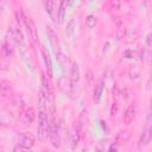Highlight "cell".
<instances>
[{"label":"cell","instance_id":"1","mask_svg":"<svg viewBox=\"0 0 152 152\" xmlns=\"http://www.w3.org/2000/svg\"><path fill=\"white\" fill-rule=\"evenodd\" d=\"M48 131H49V124H48V115H46V106L45 104H39V112H38V139L39 140H45L48 137Z\"/></svg>","mask_w":152,"mask_h":152},{"label":"cell","instance_id":"2","mask_svg":"<svg viewBox=\"0 0 152 152\" xmlns=\"http://www.w3.org/2000/svg\"><path fill=\"white\" fill-rule=\"evenodd\" d=\"M151 133H152V128H151V115L148 114L147 115V119H146V124L142 128V133H141V137H140V140H139V146H145L150 142L151 140Z\"/></svg>","mask_w":152,"mask_h":152},{"label":"cell","instance_id":"3","mask_svg":"<svg viewBox=\"0 0 152 152\" xmlns=\"http://www.w3.org/2000/svg\"><path fill=\"white\" fill-rule=\"evenodd\" d=\"M21 19H23V25L26 27V31H27V33H28V37L36 43V42H37V32H36L33 21L31 20L30 17L25 15L24 12H21Z\"/></svg>","mask_w":152,"mask_h":152},{"label":"cell","instance_id":"4","mask_svg":"<svg viewBox=\"0 0 152 152\" xmlns=\"http://www.w3.org/2000/svg\"><path fill=\"white\" fill-rule=\"evenodd\" d=\"M48 134L51 139V142L55 147H58L59 146V137H58V127H57V124H56V120L55 118H52L51 120V124H49V131H48Z\"/></svg>","mask_w":152,"mask_h":152},{"label":"cell","instance_id":"5","mask_svg":"<svg viewBox=\"0 0 152 152\" xmlns=\"http://www.w3.org/2000/svg\"><path fill=\"white\" fill-rule=\"evenodd\" d=\"M34 142H36V137L31 132H24L19 137V144L18 145L27 147V148H31L34 145Z\"/></svg>","mask_w":152,"mask_h":152},{"label":"cell","instance_id":"6","mask_svg":"<svg viewBox=\"0 0 152 152\" xmlns=\"http://www.w3.org/2000/svg\"><path fill=\"white\" fill-rule=\"evenodd\" d=\"M14 122V115L7 109H0V125L10 126Z\"/></svg>","mask_w":152,"mask_h":152},{"label":"cell","instance_id":"7","mask_svg":"<svg viewBox=\"0 0 152 152\" xmlns=\"http://www.w3.org/2000/svg\"><path fill=\"white\" fill-rule=\"evenodd\" d=\"M80 80V68L77 63H72L71 66V76H70V87L71 89H74L76 87V84L78 83Z\"/></svg>","mask_w":152,"mask_h":152},{"label":"cell","instance_id":"8","mask_svg":"<svg viewBox=\"0 0 152 152\" xmlns=\"http://www.w3.org/2000/svg\"><path fill=\"white\" fill-rule=\"evenodd\" d=\"M135 113H137L135 104H131V106L126 109V112H125V114H124V121H125L126 125H129V124L134 120V118H135Z\"/></svg>","mask_w":152,"mask_h":152},{"label":"cell","instance_id":"9","mask_svg":"<svg viewBox=\"0 0 152 152\" xmlns=\"http://www.w3.org/2000/svg\"><path fill=\"white\" fill-rule=\"evenodd\" d=\"M58 6H59V4H57L56 1H48L46 4H45V8H46V12L50 14V17L52 18V19H55V13L56 12H58Z\"/></svg>","mask_w":152,"mask_h":152},{"label":"cell","instance_id":"10","mask_svg":"<svg viewBox=\"0 0 152 152\" xmlns=\"http://www.w3.org/2000/svg\"><path fill=\"white\" fill-rule=\"evenodd\" d=\"M42 53L44 57V62H45V66H46V72L49 77H52V64H51V58L50 55L45 51V49H42Z\"/></svg>","mask_w":152,"mask_h":152},{"label":"cell","instance_id":"11","mask_svg":"<svg viewBox=\"0 0 152 152\" xmlns=\"http://www.w3.org/2000/svg\"><path fill=\"white\" fill-rule=\"evenodd\" d=\"M36 119V110L33 107H27L24 114V121L26 124H32Z\"/></svg>","mask_w":152,"mask_h":152},{"label":"cell","instance_id":"12","mask_svg":"<svg viewBox=\"0 0 152 152\" xmlns=\"http://www.w3.org/2000/svg\"><path fill=\"white\" fill-rule=\"evenodd\" d=\"M103 88H104V83L103 82H100L94 91V102L95 103H100L101 101V96H102V93H103Z\"/></svg>","mask_w":152,"mask_h":152},{"label":"cell","instance_id":"13","mask_svg":"<svg viewBox=\"0 0 152 152\" xmlns=\"http://www.w3.org/2000/svg\"><path fill=\"white\" fill-rule=\"evenodd\" d=\"M66 5L68 2L66 1H62L58 6V23L62 24L63 20H64V17H65V10H66Z\"/></svg>","mask_w":152,"mask_h":152},{"label":"cell","instance_id":"14","mask_svg":"<svg viewBox=\"0 0 152 152\" xmlns=\"http://www.w3.org/2000/svg\"><path fill=\"white\" fill-rule=\"evenodd\" d=\"M129 132L128 131H122V132H120V133H118V135H116V142L118 144H125V142H127L128 141V139H129Z\"/></svg>","mask_w":152,"mask_h":152},{"label":"cell","instance_id":"15","mask_svg":"<svg viewBox=\"0 0 152 152\" xmlns=\"http://www.w3.org/2000/svg\"><path fill=\"white\" fill-rule=\"evenodd\" d=\"M96 24H97V19H96V17L89 14V15L86 18V26H87L88 28H93Z\"/></svg>","mask_w":152,"mask_h":152},{"label":"cell","instance_id":"16","mask_svg":"<svg viewBox=\"0 0 152 152\" xmlns=\"http://www.w3.org/2000/svg\"><path fill=\"white\" fill-rule=\"evenodd\" d=\"M78 139H80L78 131H77L76 128H74V131L71 132V146H72V147H76V146H77Z\"/></svg>","mask_w":152,"mask_h":152},{"label":"cell","instance_id":"17","mask_svg":"<svg viewBox=\"0 0 152 152\" xmlns=\"http://www.w3.org/2000/svg\"><path fill=\"white\" fill-rule=\"evenodd\" d=\"M14 38H15V42L23 48L24 46V37H23V33L20 30H15L14 32Z\"/></svg>","mask_w":152,"mask_h":152},{"label":"cell","instance_id":"18","mask_svg":"<svg viewBox=\"0 0 152 152\" xmlns=\"http://www.w3.org/2000/svg\"><path fill=\"white\" fill-rule=\"evenodd\" d=\"M12 152H32V151H31V148H27V147L17 145V146H14V148L12 150Z\"/></svg>","mask_w":152,"mask_h":152},{"label":"cell","instance_id":"19","mask_svg":"<svg viewBox=\"0 0 152 152\" xmlns=\"http://www.w3.org/2000/svg\"><path fill=\"white\" fill-rule=\"evenodd\" d=\"M146 44H147V46L148 48H151V34H147V37H146Z\"/></svg>","mask_w":152,"mask_h":152},{"label":"cell","instance_id":"20","mask_svg":"<svg viewBox=\"0 0 152 152\" xmlns=\"http://www.w3.org/2000/svg\"><path fill=\"white\" fill-rule=\"evenodd\" d=\"M116 109H118V103H114V104H113V108H112V114H113V115H115Z\"/></svg>","mask_w":152,"mask_h":152},{"label":"cell","instance_id":"21","mask_svg":"<svg viewBox=\"0 0 152 152\" xmlns=\"http://www.w3.org/2000/svg\"><path fill=\"white\" fill-rule=\"evenodd\" d=\"M109 152H116V147H114V145H112V146H110Z\"/></svg>","mask_w":152,"mask_h":152},{"label":"cell","instance_id":"22","mask_svg":"<svg viewBox=\"0 0 152 152\" xmlns=\"http://www.w3.org/2000/svg\"><path fill=\"white\" fill-rule=\"evenodd\" d=\"M44 152H52V151H51V150H45Z\"/></svg>","mask_w":152,"mask_h":152},{"label":"cell","instance_id":"23","mask_svg":"<svg viewBox=\"0 0 152 152\" xmlns=\"http://www.w3.org/2000/svg\"><path fill=\"white\" fill-rule=\"evenodd\" d=\"M0 152H4V148H2L1 146H0Z\"/></svg>","mask_w":152,"mask_h":152}]
</instances>
